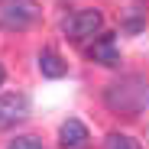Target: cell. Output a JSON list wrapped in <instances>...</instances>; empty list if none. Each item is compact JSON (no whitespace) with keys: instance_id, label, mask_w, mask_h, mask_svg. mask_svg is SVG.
Returning <instances> with one entry per match:
<instances>
[{"instance_id":"2","label":"cell","mask_w":149,"mask_h":149,"mask_svg":"<svg viewBox=\"0 0 149 149\" xmlns=\"http://www.w3.org/2000/svg\"><path fill=\"white\" fill-rule=\"evenodd\" d=\"M39 3L36 0H0V29L7 33H23L39 19Z\"/></svg>"},{"instance_id":"8","label":"cell","mask_w":149,"mask_h":149,"mask_svg":"<svg viewBox=\"0 0 149 149\" xmlns=\"http://www.w3.org/2000/svg\"><path fill=\"white\" fill-rule=\"evenodd\" d=\"M107 149H139V143L127 133H110L107 136Z\"/></svg>"},{"instance_id":"5","label":"cell","mask_w":149,"mask_h":149,"mask_svg":"<svg viewBox=\"0 0 149 149\" xmlns=\"http://www.w3.org/2000/svg\"><path fill=\"white\" fill-rule=\"evenodd\" d=\"M88 58H91V62H97V65H104V68L120 65V49H117V39H113V36H101V39H94V45L88 49Z\"/></svg>"},{"instance_id":"6","label":"cell","mask_w":149,"mask_h":149,"mask_svg":"<svg viewBox=\"0 0 149 149\" xmlns=\"http://www.w3.org/2000/svg\"><path fill=\"white\" fill-rule=\"evenodd\" d=\"M88 139H91V133H88V127H84L78 117H68L62 123V130H58V143L65 149H84Z\"/></svg>"},{"instance_id":"9","label":"cell","mask_w":149,"mask_h":149,"mask_svg":"<svg viewBox=\"0 0 149 149\" xmlns=\"http://www.w3.org/2000/svg\"><path fill=\"white\" fill-rule=\"evenodd\" d=\"M7 149H45V146H42L36 136H19V139H13Z\"/></svg>"},{"instance_id":"1","label":"cell","mask_w":149,"mask_h":149,"mask_svg":"<svg viewBox=\"0 0 149 149\" xmlns=\"http://www.w3.org/2000/svg\"><path fill=\"white\" fill-rule=\"evenodd\" d=\"M104 104L113 113H143L149 107V81L143 74H123L120 81H110L104 88Z\"/></svg>"},{"instance_id":"3","label":"cell","mask_w":149,"mask_h":149,"mask_svg":"<svg viewBox=\"0 0 149 149\" xmlns=\"http://www.w3.org/2000/svg\"><path fill=\"white\" fill-rule=\"evenodd\" d=\"M101 26H104V16H101V10H94V7L74 10L71 16L62 19V33H65L68 39H74V42H81V39H88V36H97Z\"/></svg>"},{"instance_id":"7","label":"cell","mask_w":149,"mask_h":149,"mask_svg":"<svg viewBox=\"0 0 149 149\" xmlns=\"http://www.w3.org/2000/svg\"><path fill=\"white\" fill-rule=\"evenodd\" d=\"M39 71L45 74V78H62V74L68 71V65L62 62V55L55 52V49H42L39 52Z\"/></svg>"},{"instance_id":"4","label":"cell","mask_w":149,"mask_h":149,"mask_svg":"<svg viewBox=\"0 0 149 149\" xmlns=\"http://www.w3.org/2000/svg\"><path fill=\"white\" fill-rule=\"evenodd\" d=\"M29 117V101L26 94H3L0 97V130H10Z\"/></svg>"},{"instance_id":"10","label":"cell","mask_w":149,"mask_h":149,"mask_svg":"<svg viewBox=\"0 0 149 149\" xmlns=\"http://www.w3.org/2000/svg\"><path fill=\"white\" fill-rule=\"evenodd\" d=\"M3 78H7V68H3V65H0V84H3Z\"/></svg>"}]
</instances>
